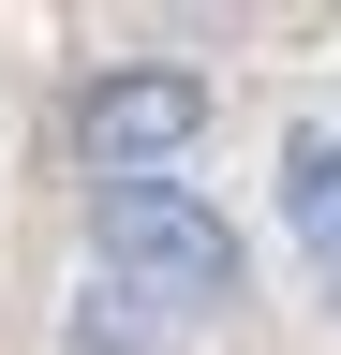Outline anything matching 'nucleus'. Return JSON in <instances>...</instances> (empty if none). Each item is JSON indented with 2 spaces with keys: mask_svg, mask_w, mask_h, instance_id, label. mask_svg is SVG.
I'll return each mask as SVG.
<instances>
[{
  "mask_svg": "<svg viewBox=\"0 0 341 355\" xmlns=\"http://www.w3.org/2000/svg\"><path fill=\"white\" fill-rule=\"evenodd\" d=\"M90 237L119 266V296H149V311H238L252 296L238 222L208 193H178V178H90Z\"/></svg>",
  "mask_w": 341,
  "mask_h": 355,
  "instance_id": "nucleus-1",
  "label": "nucleus"
},
{
  "mask_svg": "<svg viewBox=\"0 0 341 355\" xmlns=\"http://www.w3.org/2000/svg\"><path fill=\"white\" fill-rule=\"evenodd\" d=\"M193 133H208V74H178V60H134V74H104L90 104H74V148L104 178H163Z\"/></svg>",
  "mask_w": 341,
  "mask_h": 355,
  "instance_id": "nucleus-2",
  "label": "nucleus"
},
{
  "mask_svg": "<svg viewBox=\"0 0 341 355\" xmlns=\"http://www.w3.org/2000/svg\"><path fill=\"white\" fill-rule=\"evenodd\" d=\"M282 207H297V237H312V266L341 282V133H297L282 148Z\"/></svg>",
  "mask_w": 341,
  "mask_h": 355,
  "instance_id": "nucleus-3",
  "label": "nucleus"
},
{
  "mask_svg": "<svg viewBox=\"0 0 341 355\" xmlns=\"http://www.w3.org/2000/svg\"><path fill=\"white\" fill-rule=\"evenodd\" d=\"M74 355H163V340L134 326V311H104V296H90V311H74Z\"/></svg>",
  "mask_w": 341,
  "mask_h": 355,
  "instance_id": "nucleus-4",
  "label": "nucleus"
}]
</instances>
